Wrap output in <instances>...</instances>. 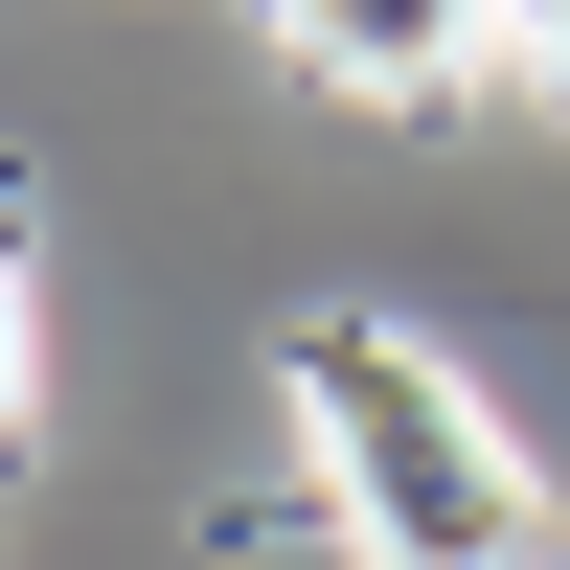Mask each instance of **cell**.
Segmentation results:
<instances>
[{
    "instance_id": "2",
    "label": "cell",
    "mask_w": 570,
    "mask_h": 570,
    "mask_svg": "<svg viewBox=\"0 0 570 570\" xmlns=\"http://www.w3.org/2000/svg\"><path fill=\"white\" fill-rule=\"evenodd\" d=\"M274 23H297V69H320V91H389V115H411V91L480 69L502 0H274Z\"/></svg>"
},
{
    "instance_id": "3",
    "label": "cell",
    "mask_w": 570,
    "mask_h": 570,
    "mask_svg": "<svg viewBox=\"0 0 570 570\" xmlns=\"http://www.w3.org/2000/svg\"><path fill=\"white\" fill-rule=\"evenodd\" d=\"M23 389H46V320H23V183H0V456H23Z\"/></svg>"
},
{
    "instance_id": "1",
    "label": "cell",
    "mask_w": 570,
    "mask_h": 570,
    "mask_svg": "<svg viewBox=\"0 0 570 570\" xmlns=\"http://www.w3.org/2000/svg\"><path fill=\"white\" fill-rule=\"evenodd\" d=\"M297 434H320V480H343L365 570H548V480L502 456V411L456 389L434 343L320 320V343H297Z\"/></svg>"
},
{
    "instance_id": "4",
    "label": "cell",
    "mask_w": 570,
    "mask_h": 570,
    "mask_svg": "<svg viewBox=\"0 0 570 570\" xmlns=\"http://www.w3.org/2000/svg\"><path fill=\"white\" fill-rule=\"evenodd\" d=\"M502 23H525V69H548V91H570V0H502Z\"/></svg>"
}]
</instances>
